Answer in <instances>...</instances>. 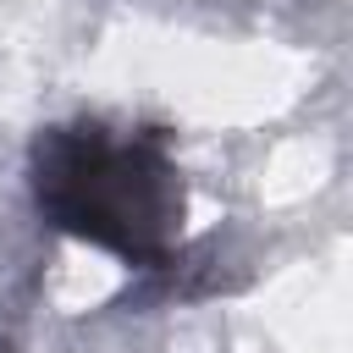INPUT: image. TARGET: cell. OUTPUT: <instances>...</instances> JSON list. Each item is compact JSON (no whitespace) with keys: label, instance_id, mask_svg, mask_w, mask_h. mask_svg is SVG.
<instances>
[{"label":"cell","instance_id":"1","mask_svg":"<svg viewBox=\"0 0 353 353\" xmlns=\"http://www.w3.org/2000/svg\"><path fill=\"white\" fill-rule=\"evenodd\" d=\"M33 193L61 232L132 265H165L182 221V176L165 160L160 132L116 143L94 121L50 127L33 143Z\"/></svg>","mask_w":353,"mask_h":353}]
</instances>
